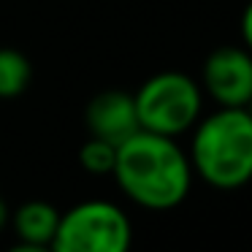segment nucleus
<instances>
[{"instance_id":"obj_1","label":"nucleus","mask_w":252,"mask_h":252,"mask_svg":"<svg viewBox=\"0 0 252 252\" xmlns=\"http://www.w3.org/2000/svg\"><path fill=\"white\" fill-rule=\"evenodd\" d=\"M114 179L136 206L171 212L182 206L192 185L190 155L179 141L160 133L138 130L117 147Z\"/></svg>"},{"instance_id":"obj_2","label":"nucleus","mask_w":252,"mask_h":252,"mask_svg":"<svg viewBox=\"0 0 252 252\" xmlns=\"http://www.w3.org/2000/svg\"><path fill=\"white\" fill-rule=\"evenodd\" d=\"M190 165L214 190H239L252 182V117L247 109H225L195 122Z\"/></svg>"},{"instance_id":"obj_3","label":"nucleus","mask_w":252,"mask_h":252,"mask_svg":"<svg viewBox=\"0 0 252 252\" xmlns=\"http://www.w3.org/2000/svg\"><path fill=\"white\" fill-rule=\"evenodd\" d=\"M141 130L179 138L192 130L203 111V90L182 71H160L133 93Z\"/></svg>"},{"instance_id":"obj_4","label":"nucleus","mask_w":252,"mask_h":252,"mask_svg":"<svg viewBox=\"0 0 252 252\" xmlns=\"http://www.w3.org/2000/svg\"><path fill=\"white\" fill-rule=\"evenodd\" d=\"M133 225L117 203L93 198L60 212L52 252H130Z\"/></svg>"},{"instance_id":"obj_5","label":"nucleus","mask_w":252,"mask_h":252,"mask_svg":"<svg viewBox=\"0 0 252 252\" xmlns=\"http://www.w3.org/2000/svg\"><path fill=\"white\" fill-rule=\"evenodd\" d=\"M201 90L225 109H244L252 98V52L225 44L209 52L201 71Z\"/></svg>"},{"instance_id":"obj_6","label":"nucleus","mask_w":252,"mask_h":252,"mask_svg":"<svg viewBox=\"0 0 252 252\" xmlns=\"http://www.w3.org/2000/svg\"><path fill=\"white\" fill-rule=\"evenodd\" d=\"M84 125H87L90 136L103 138L114 147L125 144L133 133L141 130L133 93H125V90L98 93L84 109Z\"/></svg>"},{"instance_id":"obj_7","label":"nucleus","mask_w":252,"mask_h":252,"mask_svg":"<svg viewBox=\"0 0 252 252\" xmlns=\"http://www.w3.org/2000/svg\"><path fill=\"white\" fill-rule=\"evenodd\" d=\"M8 222H11L19 241L49 247L52 236L57 230V222H60V212L46 201H25L8 217Z\"/></svg>"},{"instance_id":"obj_8","label":"nucleus","mask_w":252,"mask_h":252,"mask_svg":"<svg viewBox=\"0 0 252 252\" xmlns=\"http://www.w3.org/2000/svg\"><path fill=\"white\" fill-rule=\"evenodd\" d=\"M33 82V63L11 46H0V98H19Z\"/></svg>"},{"instance_id":"obj_9","label":"nucleus","mask_w":252,"mask_h":252,"mask_svg":"<svg viewBox=\"0 0 252 252\" xmlns=\"http://www.w3.org/2000/svg\"><path fill=\"white\" fill-rule=\"evenodd\" d=\"M79 163L87 174H95V176H109L114 171V163H117V147L103 138H95L90 136L87 141L82 144L79 149Z\"/></svg>"},{"instance_id":"obj_10","label":"nucleus","mask_w":252,"mask_h":252,"mask_svg":"<svg viewBox=\"0 0 252 252\" xmlns=\"http://www.w3.org/2000/svg\"><path fill=\"white\" fill-rule=\"evenodd\" d=\"M241 38H244V46L252 52V0L241 14Z\"/></svg>"},{"instance_id":"obj_11","label":"nucleus","mask_w":252,"mask_h":252,"mask_svg":"<svg viewBox=\"0 0 252 252\" xmlns=\"http://www.w3.org/2000/svg\"><path fill=\"white\" fill-rule=\"evenodd\" d=\"M6 252H52V250L44 247V244H28V241H19V244H14L11 250H6Z\"/></svg>"},{"instance_id":"obj_12","label":"nucleus","mask_w":252,"mask_h":252,"mask_svg":"<svg viewBox=\"0 0 252 252\" xmlns=\"http://www.w3.org/2000/svg\"><path fill=\"white\" fill-rule=\"evenodd\" d=\"M8 217H11V212H8V203L3 201V195H0V230L8 225Z\"/></svg>"},{"instance_id":"obj_13","label":"nucleus","mask_w":252,"mask_h":252,"mask_svg":"<svg viewBox=\"0 0 252 252\" xmlns=\"http://www.w3.org/2000/svg\"><path fill=\"white\" fill-rule=\"evenodd\" d=\"M244 109H247V114H250V117H252V98H250V103H247V106H244Z\"/></svg>"}]
</instances>
